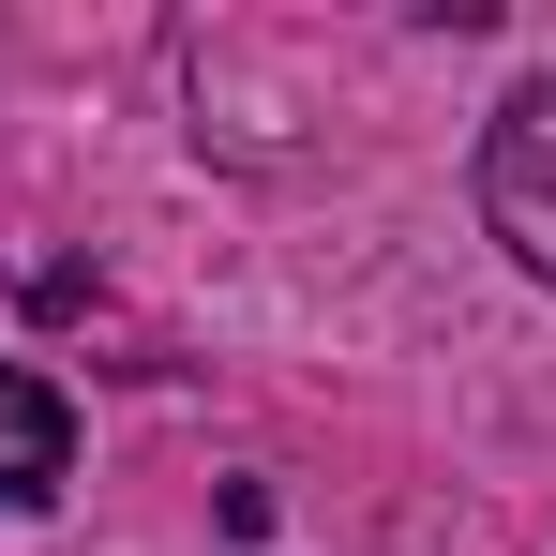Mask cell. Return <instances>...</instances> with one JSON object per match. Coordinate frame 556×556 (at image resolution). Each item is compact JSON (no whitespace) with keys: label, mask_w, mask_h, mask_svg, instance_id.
Masks as SVG:
<instances>
[{"label":"cell","mask_w":556,"mask_h":556,"mask_svg":"<svg viewBox=\"0 0 556 556\" xmlns=\"http://www.w3.org/2000/svg\"><path fill=\"white\" fill-rule=\"evenodd\" d=\"M481 226L511 241V271L556 286V76L542 91L496 105V136H481Z\"/></svg>","instance_id":"obj_1"},{"label":"cell","mask_w":556,"mask_h":556,"mask_svg":"<svg viewBox=\"0 0 556 556\" xmlns=\"http://www.w3.org/2000/svg\"><path fill=\"white\" fill-rule=\"evenodd\" d=\"M76 481V406H61V376L0 362V511H46Z\"/></svg>","instance_id":"obj_2"}]
</instances>
